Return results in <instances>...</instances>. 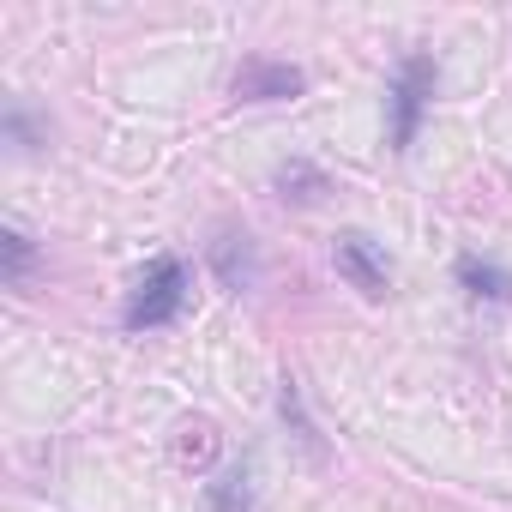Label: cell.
<instances>
[{"label": "cell", "instance_id": "cell-1", "mask_svg": "<svg viewBox=\"0 0 512 512\" xmlns=\"http://www.w3.org/2000/svg\"><path fill=\"white\" fill-rule=\"evenodd\" d=\"M187 260H175V253H157V260L139 272L133 296H127V332H157V326H175L181 308H187Z\"/></svg>", "mask_w": 512, "mask_h": 512}, {"label": "cell", "instance_id": "cell-2", "mask_svg": "<svg viewBox=\"0 0 512 512\" xmlns=\"http://www.w3.org/2000/svg\"><path fill=\"white\" fill-rule=\"evenodd\" d=\"M434 61L428 55H404L398 61V79H392V145L410 151L416 145V127H422V109L434 97Z\"/></svg>", "mask_w": 512, "mask_h": 512}, {"label": "cell", "instance_id": "cell-3", "mask_svg": "<svg viewBox=\"0 0 512 512\" xmlns=\"http://www.w3.org/2000/svg\"><path fill=\"white\" fill-rule=\"evenodd\" d=\"M332 260H338V278H350V290H362V296H386L392 290V260L362 235V229H350V235H338V247H332Z\"/></svg>", "mask_w": 512, "mask_h": 512}, {"label": "cell", "instance_id": "cell-4", "mask_svg": "<svg viewBox=\"0 0 512 512\" xmlns=\"http://www.w3.org/2000/svg\"><path fill=\"white\" fill-rule=\"evenodd\" d=\"M302 67H290V61H266V55H253V61H241V73H235V97L241 103H284V97H302Z\"/></svg>", "mask_w": 512, "mask_h": 512}, {"label": "cell", "instance_id": "cell-5", "mask_svg": "<svg viewBox=\"0 0 512 512\" xmlns=\"http://www.w3.org/2000/svg\"><path fill=\"white\" fill-rule=\"evenodd\" d=\"M211 266H217L223 290H253V278H260V260H253V241H247V235H235V229H223V235L211 241Z\"/></svg>", "mask_w": 512, "mask_h": 512}, {"label": "cell", "instance_id": "cell-6", "mask_svg": "<svg viewBox=\"0 0 512 512\" xmlns=\"http://www.w3.org/2000/svg\"><path fill=\"white\" fill-rule=\"evenodd\" d=\"M458 284L476 296V302H512V272H500L494 260H476V253H458Z\"/></svg>", "mask_w": 512, "mask_h": 512}, {"label": "cell", "instance_id": "cell-7", "mask_svg": "<svg viewBox=\"0 0 512 512\" xmlns=\"http://www.w3.org/2000/svg\"><path fill=\"white\" fill-rule=\"evenodd\" d=\"M211 512H253V464H235L211 482Z\"/></svg>", "mask_w": 512, "mask_h": 512}, {"label": "cell", "instance_id": "cell-8", "mask_svg": "<svg viewBox=\"0 0 512 512\" xmlns=\"http://www.w3.org/2000/svg\"><path fill=\"white\" fill-rule=\"evenodd\" d=\"M278 187H284V199H290V187H302V205H308V199L326 193V175H320L314 163H284V169H278Z\"/></svg>", "mask_w": 512, "mask_h": 512}, {"label": "cell", "instance_id": "cell-9", "mask_svg": "<svg viewBox=\"0 0 512 512\" xmlns=\"http://www.w3.org/2000/svg\"><path fill=\"white\" fill-rule=\"evenodd\" d=\"M0 247H7V284H25V278H31V260H37V253H31V235H25V229H7V241H0Z\"/></svg>", "mask_w": 512, "mask_h": 512}]
</instances>
